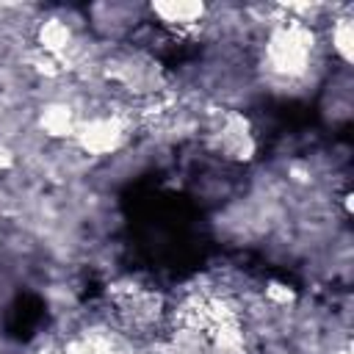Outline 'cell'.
<instances>
[{"mask_svg":"<svg viewBox=\"0 0 354 354\" xmlns=\"http://www.w3.org/2000/svg\"><path fill=\"white\" fill-rule=\"evenodd\" d=\"M313 61H315V33L310 30V22L296 17L277 19L263 47V66L268 69V75L279 83H296L310 75Z\"/></svg>","mask_w":354,"mask_h":354,"instance_id":"6da1fadb","label":"cell"},{"mask_svg":"<svg viewBox=\"0 0 354 354\" xmlns=\"http://www.w3.org/2000/svg\"><path fill=\"white\" fill-rule=\"evenodd\" d=\"M332 50L340 55L343 64H348L351 58V19L340 17L332 22Z\"/></svg>","mask_w":354,"mask_h":354,"instance_id":"7a4b0ae2","label":"cell"}]
</instances>
